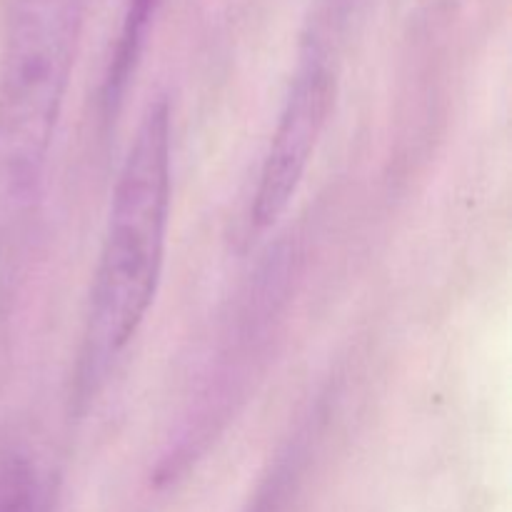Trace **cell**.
<instances>
[{
    "mask_svg": "<svg viewBox=\"0 0 512 512\" xmlns=\"http://www.w3.org/2000/svg\"><path fill=\"white\" fill-rule=\"evenodd\" d=\"M173 125L168 100L145 110L110 203L108 228L90 285L78 388L95 393L153 308L173 205Z\"/></svg>",
    "mask_w": 512,
    "mask_h": 512,
    "instance_id": "1",
    "label": "cell"
},
{
    "mask_svg": "<svg viewBox=\"0 0 512 512\" xmlns=\"http://www.w3.org/2000/svg\"><path fill=\"white\" fill-rule=\"evenodd\" d=\"M85 0H18L0 70V233L33 205L73 73Z\"/></svg>",
    "mask_w": 512,
    "mask_h": 512,
    "instance_id": "2",
    "label": "cell"
},
{
    "mask_svg": "<svg viewBox=\"0 0 512 512\" xmlns=\"http://www.w3.org/2000/svg\"><path fill=\"white\" fill-rule=\"evenodd\" d=\"M0 512H43L35 475L23 460L0 465Z\"/></svg>",
    "mask_w": 512,
    "mask_h": 512,
    "instance_id": "5",
    "label": "cell"
},
{
    "mask_svg": "<svg viewBox=\"0 0 512 512\" xmlns=\"http://www.w3.org/2000/svg\"><path fill=\"white\" fill-rule=\"evenodd\" d=\"M335 93L338 75L333 68V53L323 35L313 30L260 165L258 188L250 203V220L258 230L278 223L293 203L333 113Z\"/></svg>",
    "mask_w": 512,
    "mask_h": 512,
    "instance_id": "3",
    "label": "cell"
},
{
    "mask_svg": "<svg viewBox=\"0 0 512 512\" xmlns=\"http://www.w3.org/2000/svg\"><path fill=\"white\" fill-rule=\"evenodd\" d=\"M158 3L160 0H128V5H125L123 23H120L118 40H115L108 70H105L103 93H100V103H103L108 118L118 110L130 78L138 68V60L143 55L145 40L150 33V20H153Z\"/></svg>",
    "mask_w": 512,
    "mask_h": 512,
    "instance_id": "4",
    "label": "cell"
}]
</instances>
